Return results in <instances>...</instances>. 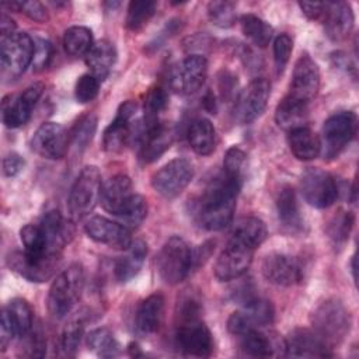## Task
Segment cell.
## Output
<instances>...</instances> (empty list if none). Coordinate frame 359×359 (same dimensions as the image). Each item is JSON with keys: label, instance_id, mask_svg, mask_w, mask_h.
<instances>
[{"label": "cell", "instance_id": "37", "mask_svg": "<svg viewBox=\"0 0 359 359\" xmlns=\"http://www.w3.org/2000/svg\"><path fill=\"white\" fill-rule=\"evenodd\" d=\"M4 309L13 323L17 337L24 338L34 327L31 306L24 299H13Z\"/></svg>", "mask_w": 359, "mask_h": 359}, {"label": "cell", "instance_id": "33", "mask_svg": "<svg viewBox=\"0 0 359 359\" xmlns=\"http://www.w3.org/2000/svg\"><path fill=\"white\" fill-rule=\"evenodd\" d=\"M229 238L240 241L255 250L266 238V226L261 219L255 216L241 217L233 226Z\"/></svg>", "mask_w": 359, "mask_h": 359}, {"label": "cell", "instance_id": "21", "mask_svg": "<svg viewBox=\"0 0 359 359\" xmlns=\"http://www.w3.org/2000/svg\"><path fill=\"white\" fill-rule=\"evenodd\" d=\"M84 231L95 243L115 250H126L132 243L130 230L128 227L104 216L90 217L84 224Z\"/></svg>", "mask_w": 359, "mask_h": 359}, {"label": "cell", "instance_id": "58", "mask_svg": "<svg viewBox=\"0 0 359 359\" xmlns=\"http://www.w3.org/2000/svg\"><path fill=\"white\" fill-rule=\"evenodd\" d=\"M237 86V81L230 73H223V77L219 79V88L223 97H230Z\"/></svg>", "mask_w": 359, "mask_h": 359}, {"label": "cell", "instance_id": "24", "mask_svg": "<svg viewBox=\"0 0 359 359\" xmlns=\"http://www.w3.org/2000/svg\"><path fill=\"white\" fill-rule=\"evenodd\" d=\"M133 194L130 178L125 174H115L102 182L100 202L108 213L118 216Z\"/></svg>", "mask_w": 359, "mask_h": 359}, {"label": "cell", "instance_id": "22", "mask_svg": "<svg viewBox=\"0 0 359 359\" xmlns=\"http://www.w3.org/2000/svg\"><path fill=\"white\" fill-rule=\"evenodd\" d=\"M262 275L278 286H293L303 279L302 264L287 254H269L262 261Z\"/></svg>", "mask_w": 359, "mask_h": 359}, {"label": "cell", "instance_id": "3", "mask_svg": "<svg viewBox=\"0 0 359 359\" xmlns=\"http://www.w3.org/2000/svg\"><path fill=\"white\" fill-rule=\"evenodd\" d=\"M101 187V172L95 165H87L80 171L67 198V212L72 222H80L94 210L100 202Z\"/></svg>", "mask_w": 359, "mask_h": 359}, {"label": "cell", "instance_id": "14", "mask_svg": "<svg viewBox=\"0 0 359 359\" xmlns=\"http://www.w3.org/2000/svg\"><path fill=\"white\" fill-rule=\"evenodd\" d=\"M43 93V84L35 83L27 87L21 94L7 95L1 102V119L7 128H20L25 125Z\"/></svg>", "mask_w": 359, "mask_h": 359}, {"label": "cell", "instance_id": "42", "mask_svg": "<svg viewBox=\"0 0 359 359\" xmlns=\"http://www.w3.org/2000/svg\"><path fill=\"white\" fill-rule=\"evenodd\" d=\"M154 11H156L154 1H149V0L130 1L126 13V27L130 31L142 29L149 22V20L154 15Z\"/></svg>", "mask_w": 359, "mask_h": 359}, {"label": "cell", "instance_id": "15", "mask_svg": "<svg viewBox=\"0 0 359 359\" xmlns=\"http://www.w3.org/2000/svg\"><path fill=\"white\" fill-rule=\"evenodd\" d=\"M271 95V84L264 77H257L240 93L234 107V116L240 123L255 121L266 108Z\"/></svg>", "mask_w": 359, "mask_h": 359}, {"label": "cell", "instance_id": "2", "mask_svg": "<svg viewBox=\"0 0 359 359\" xmlns=\"http://www.w3.org/2000/svg\"><path fill=\"white\" fill-rule=\"evenodd\" d=\"M84 289V269L80 264H72L52 282L48 292V310L52 317L63 318L79 302Z\"/></svg>", "mask_w": 359, "mask_h": 359}, {"label": "cell", "instance_id": "7", "mask_svg": "<svg viewBox=\"0 0 359 359\" xmlns=\"http://www.w3.org/2000/svg\"><path fill=\"white\" fill-rule=\"evenodd\" d=\"M35 43L25 32H14L1 38V69L3 74L10 77L21 76L29 65H32Z\"/></svg>", "mask_w": 359, "mask_h": 359}, {"label": "cell", "instance_id": "45", "mask_svg": "<svg viewBox=\"0 0 359 359\" xmlns=\"http://www.w3.org/2000/svg\"><path fill=\"white\" fill-rule=\"evenodd\" d=\"M353 222H355V217L351 212L339 210L328 223V227H327L328 237L335 244H344L351 234Z\"/></svg>", "mask_w": 359, "mask_h": 359}, {"label": "cell", "instance_id": "20", "mask_svg": "<svg viewBox=\"0 0 359 359\" xmlns=\"http://www.w3.org/2000/svg\"><path fill=\"white\" fill-rule=\"evenodd\" d=\"M331 346L313 330L294 328L283 341L286 356L292 358H327L332 356Z\"/></svg>", "mask_w": 359, "mask_h": 359}, {"label": "cell", "instance_id": "23", "mask_svg": "<svg viewBox=\"0 0 359 359\" xmlns=\"http://www.w3.org/2000/svg\"><path fill=\"white\" fill-rule=\"evenodd\" d=\"M139 140V157L143 163L149 164L160 158V156L170 149L172 142V135L170 129L161 123L144 125L143 129L137 133Z\"/></svg>", "mask_w": 359, "mask_h": 359}, {"label": "cell", "instance_id": "25", "mask_svg": "<svg viewBox=\"0 0 359 359\" xmlns=\"http://www.w3.org/2000/svg\"><path fill=\"white\" fill-rule=\"evenodd\" d=\"M321 21L332 41H342L353 28V13L348 3H325Z\"/></svg>", "mask_w": 359, "mask_h": 359}, {"label": "cell", "instance_id": "11", "mask_svg": "<svg viewBox=\"0 0 359 359\" xmlns=\"http://www.w3.org/2000/svg\"><path fill=\"white\" fill-rule=\"evenodd\" d=\"M273 314L275 311L271 302L254 297L247 302L241 310L231 313L227 320V328L230 334L241 337L248 331L269 325L273 321Z\"/></svg>", "mask_w": 359, "mask_h": 359}, {"label": "cell", "instance_id": "41", "mask_svg": "<svg viewBox=\"0 0 359 359\" xmlns=\"http://www.w3.org/2000/svg\"><path fill=\"white\" fill-rule=\"evenodd\" d=\"M168 104V95L165 90L160 86L151 87L144 98V105H143V112H144V125H153L160 122L158 115L165 109Z\"/></svg>", "mask_w": 359, "mask_h": 359}, {"label": "cell", "instance_id": "31", "mask_svg": "<svg viewBox=\"0 0 359 359\" xmlns=\"http://www.w3.org/2000/svg\"><path fill=\"white\" fill-rule=\"evenodd\" d=\"M116 62V49L112 42L101 39L94 42L88 53L86 55V63L91 70V74L102 81L111 72Z\"/></svg>", "mask_w": 359, "mask_h": 359}, {"label": "cell", "instance_id": "48", "mask_svg": "<svg viewBox=\"0 0 359 359\" xmlns=\"http://www.w3.org/2000/svg\"><path fill=\"white\" fill-rule=\"evenodd\" d=\"M244 168H245V153L236 146L230 147L226 151L223 158V172L227 177L243 182Z\"/></svg>", "mask_w": 359, "mask_h": 359}, {"label": "cell", "instance_id": "4", "mask_svg": "<svg viewBox=\"0 0 359 359\" xmlns=\"http://www.w3.org/2000/svg\"><path fill=\"white\" fill-rule=\"evenodd\" d=\"M311 325L313 331L332 348L349 332L351 316L341 300L327 299L314 309Z\"/></svg>", "mask_w": 359, "mask_h": 359}, {"label": "cell", "instance_id": "17", "mask_svg": "<svg viewBox=\"0 0 359 359\" xmlns=\"http://www.w3.org/2000/svg\"><path fill=\"white\" fill-rule=\"evenodd\" d=\"M137 109L136 102L128 100L116 111L114 121L105 128L102 135V147L109 153H119L129 144L133 137L130 121Z\"/></svg>", "mask_w": 359, "mask_h": 359}, {"label": "cell", "instance_id": "56", "mask_svg": "<svg viewBox=\"0 0 359 359\" xmlns=\"http://www.w3.org/2000/svg\"><path fill=\"white\" fill-rule=\"evenodd\" d=\"M17 337L15 330L13 327V323L6 311V309L1 310V323H0V349L4 352L7 346L11 344L13 338Z\"/></svg>", "mask_w": 359, "mask_h": 359}, {"label": "cell", "instance_id": "32", "mask_svg": "<svg viewBox=\"0 0 359 359\" xmlns=\"http://www.w3.org/2000/svg\"><path fill=\"white\" fill-rule=\"evenodd\" d=\"M309 104L286 95L275 109V121L279 128L286 129L287 132L296 128L306 126L309 116Z\"/></svg>", "mask_w": 359, "mask_h": 359}, {"label": "cell", "instance_id": "39", "mask_svg": "<svg viewBox=\"0 0 359 359\" xmlns=\"http://www.w3.org/2000/svg\"><path fill=\"white\" fill-rule=\"evenodd\" d=\"M87 346L101 358H114L119 355V344L108 328H95L87 335Z\"/></svg>", "mask_w": 359, "mask_h": 359}, {"label": "cell", "instance_id": "28", "mask_svg": "<svg viewBox=\"0 0 359 359\" xmlns=\"http://www.w3.org/2000/svg\"><path fill=\"white\" fill-rule=\"evenodd\" d=\"M275 205L280 224L290 233L300 231L303 227V217L293 188L287 185L282 187L276 195Z\"/></svg>", "mask_w": 359, "mask_h": 359}, {"label": "cell", "instance_id": "36", "mask_svg": "<svg viewBox=\"0 0 359 359\" xmlns=\"http://www.w3.org/2000/svg\"><path fill=\"white\" fill-rule=\"evenodd\" d=\"M241 31L255 46L265 48L272 39V27L255 14H244L240 18Z\"/></svg>", "mask_w": 359, "mask_h": 359}, {"label": "cell", "instance_id": "40", "mask_svg": "<svg viewBox=\"0 0 359 359\" xmlns=\"http://www.w3.org/2000/svg\"><path fill=\"white\" fill-rule=\"evenodd\" d=\"M20 237L24 245V251L32 257H49V255H60L52 254L48 248L45 236L39 224H25L20 230Z\"/></svg>", "mask_w": 359, "mask_h": 359}, {"label": "cell", "instance_id": "57", "mask_svg": "<svg viewBox=\"0 0 359 359\" xmlns=\"http://www.w3.org/2000/svg\"><path fill=\"white\" fill-rule=\"evenodd\" d=\"M299 7L307 18L314 21H321L325 11V3H299Z\"/></svg>", "mask_w": 359, "mask_h": 359}, {"label": "cell", "instance_id": "54", "mask_svg": "<svg viewBox=\"0 0 359 359\" xmlns=\"http://www.w3.org/2000/svg\"><path fill=\"white\" fill-rule=\"evenodd\" d=\"M21 339H24L25 341V353L28 355V356H43L45 355V349H46V342H45V339H43V335L39 332V331H36V330H34V327H32V330L24 337V338H21Z\"/></svg>", "mask_w": 359, "mask_h": 359}, {"label": "cell", "instance_id": "43", "mask_svg": "<svg viewBox=\"0 0 359 359\" xmlns=\"http://www.w3.org/2000/svg\"><path fill=\"white\" fill-rule=\"evenodd\" d=\"M147 216V202L142 195L133 194L121 213L116 216L125 227H137Z\"/></svg>", "mask_w": 359, "mask_h": 359}, {"label": "cell", "instance_id": "8", "mask_svg": "<svg viewBox=\"0 0 359 359\" xmlns=\"http://www.w3.org/2000/svg\"><path fill=\"white\" fill-rule=\"evenodd\" d=\"M194 174L195 170L189 160L174 158L154 172L151 177V187L163 198L172 199L189 185Z\"/></svg>", "mask_w": 359, "mask_h": 359}, {"label": "cell", "instance_id": "38", "mask_svg": "<svg viewBox=\"0 0 359 359\" xmlns=\"http://www.w3.org/2000/svg\"><path fill=\"white\" fill-rule=\"evenodd\" d=\"M240 348L244 355L251 358H269L275 353V346L271 338L261 332L259 330L248 331L247 334L238 337Z\"/></svg>", "mask_w": 359, "mask_h": 359}, {"label": "cell", "instance_id": "19", "mask_svg": "<svg viewBox=\"0 0 359 359\" xmlns=\"http://www.w3.org/2000/svg\"><path fill=\"white\" fill-rule=\"evenodd\" d=\"M318 88H320L318 66L309 55L304 53L294 63L287 95L309 104L317 95Z\"/></svg>", "mask_w": 359, "mask_h": 359}, {"label": "cell", "instance_id": "53", "mask_svg": "<svg viewBox=\"0 0 359 359\" xmlns=\"http://www.w3.org/2000/svg\"><path fill=\"white\" fill-rule=\"evenodd\" d=\"M34 43H35V50H34L32 66L35 70H42L48 66L52 57V45L49 41L42 38H35Z\"/></svg>", "mask_w": 359, "mask_h": 359}, {"label": "cell", "instance_id": "59", "mask_svg": "<svg viewBox=\"0 0 359 359\" xmlns=\"http://www.w3.org/2000/svg\"><path fill=\"white\" fill-rule=\"evenodd\" d=\"M0 31H1V38L13 35L15 32L14 21L6 14H1V17H0Z\"/></svg>", "mask_w": 359, "mask_h": 359}, {"label": "cell", "instance_id": "5", "mask_svg": "<svg viewBox=\"0 0 359 359\" xmlns=\"http://www.w3.org/2000/svg\"><path fill=\"white\" fill-rule=\"evenodd\" d=\"M156 266L160 278L168 285L182 282L192 271V250L178 236L170 237L161 247Z\"/></svg>", "mask_w": 359, "mask_h": 359}, {"label": "cell", "instance_id": "27", "mask_svg": "<svg viewBox=\"0 0 359 359\" xmlns=\"http://www.w3.org/2000/svg\"><path fill=\"white\" fill-rule=\"evenodd\" d=\"M38 224L42 229L49 251L52 254H60L73 234L70 224H67L65 217L57 210L46 212Z\"/></svg>", "mask_w": 359, "mask_h": 359}, {"label": "cell", "instance_id": "1", "mask_svg": "<svg viewBox=\"0 0 359 359\" xmlns=\"http://www.w3.org/2000/svg\"><path fill=\"white\" fill-rule=\"evenodd\" d=\"M240 188L241 182L227 177L223 171L216 175L199 199L196 209L199 224L213 231L227 227L234 216Z\"/></svg>", "mask_w": 359, "mask_h": 359}, {"label": "cell", "instance_id": "52", "mask_svg": "<svg viewBox=\"0 0 359 359\" xmlns=\"http://www.w3.org/2000/svg\"><path fill=\"white\" fill-rule=\"evenodd\" d=\"M4 6H8L10 8H15L17 11L24 13L27 17H29L34 21L38 22H43L48 20V13L46 8L43 7L42 3L39 1H13V3H7Z\"/></svg>", "mask_w": 359, "mask_h": 359}, {"label": "cell", "instance_id": "50", "mask_svg": "<svg viewBox=\"0 0 359 359\" xmlns=\"http://www.w3.org/2000/svg\"><path fill=\"white\" fill-rule=\"evenodd\" d=\"M293 49V42L292 38L287 34H280L275 38L273 41V60H275V67L276 73L282 74L289 59L290 53Z\"/></svg>", "mask_w": 359, "mask_h": 359}, {"label": "cell", "instance_id": "44", "mask_svg": "<svg viewBox=\"0 0 359 359\" xmlns=\"http://www.w3.org/2000/svg\"><path fill=\"white\" fill-rule=\"evenodd\" d=\"M208 17L219 28H230L236 22V4L233 1L215 0L208 4Z\"/></svg>", "mask_w": 359, "mask_h": 359}, {"label": "cell", "instance_id": "6", "mask_svg": "<svg viewBox=\"0 0 359 359\" xmlns=\"http://www.w3.org/2000/svg\"><path fill=\"white\" fill-rule=\"evenodd\" d=\"M356 115L351 111H341L331 115L323 126L321 153L327 160L335 158L348 146L356 133Z\"/></svg>", "mask_w": 359, "mask_h": 359}, {"label": "cell", "instance_id": "18", "mask_svg": "<svg viewBox=\"0 0 359 359\" xmlns=\"http://www.w3.org/2000/svg\"><path fill=\"white\" fill-rule=\"evenodd\" d=\"M69 140L70 135L60 123L46 122L35 130L31 139V147L43 158L57 160L66 154Z\"/></svg>", "mask_w": 359, "mask_h": 359}, {"label": "cell", "instance_id": "60", "mask_svg": "<svg viewBox=\"0 0 359 359\" xmlns=\"http://www.w3.org/2000/svg\"><path fill=\"white\" fill-rule=\"evenodd\" d=\"M203 107L205 109H208L210 114H215L216 111V102H215V97L212 93H208L205 97H203Z\"/></svg>", "mask_w": 359, "mask_h": 359}, {"label": "cell", "instance_id": "12", "mask_svg": "<svg viewBox=\"0 0 359 359\" xmlns=\"http://www.w3.org/2000/svg\"><path fill=\"white\" fill-rule=\"evenodd\" d=\"M254 250L240 241L229 238L226 247L215 262V276L222 282H229L243 276L251 265Z\"/></svg>", "mask_w": 359, "mask_h": 359}, {"label": "cell", "instance_id": "10", "mask_svg": "<svg viewBox=\"0 0 359 359\" xmlns=\"http://www.w3.org/2000/svg\"><path fill=\"white\" fill-rule=\"evenodd\" d=\"M175 345L188 356L208 358L213 351L212 332L201 318L178 321L175 330Z\"/></svg>", "mask_w": 359, "mask_h": 359}, {"label": "cell", "instance_id": "35", "mask_svg": "<svg viewBox=\"0 0 359 359\" xmlns=\"http://www.w3.org/2000/svg\"><path fill=\"white\" fill-rule=\"evenodd\" d=\"M93 45V32L87 27L73 25L63 34V48L70 56H86Z\"/></svg>", "mask_w": 359, "mask_h": 359}, {"label": "cell", "instance_id": "16", "mask_svg": "<svg viewBox=\"0 0 359 359\" xmlns=\"http://www.w3.org/2000/svg\"><path fill=\"white\" fill-rule=\"evenodd\" d=\"M60 255L32 257L25 251H14L7 257V265L11 271L29 282H45L55 273Z\"/></svg>", "mask_w": 359, "mask_h": 359}, {"label": "cell", "instance_id": "30", "mask_svg": "<svg viewBox=\"0 0 359 359\" xmlns=\"http://www.w3.org/2000/svg\"><path fill=\"white\" fill-rule=\"evenodd\" d=\"M125 251L126 252L116 259L114 268L116 280L122 283L130 280L139 273L147 255V245L142 240H135Z\"/></svg>", "mask_w": 359, "mask_h": 359}, {"label": "cell", "instance_id": "55", "mask_svg": "<svg viewBox=\"0 0 359 359\" xmlns=\"http://www.w3.org/2000/svg\"><path fill=\"white\" fill-rule=\"evenodd\" d=\"M25 167V160L18 153H8L3 158V174L8 178H13L18 175Z\"/></svg>", "mask_w": 359, "mask_h": 359}, {"label": "cell", "instance_id": "13", "mask_svg": "<svg viewBox=\"0 0 359 359\" xmlns=\"http://www.w3.org/2000/svg\"><path fill=\"white\" fill-rule=\"evenodd\" d=\"M208 76V60L202 55H189L177 63L171 72V88L181 94L189 95L196 93Z\"/></svg>", "mask_w": 359, "mask_h": 359}, {"label": "cell", "instance_id": "47", "mask_svg": "<svg viewBox=\"0 0 359 359\" xmlns=\"http://www.w3.org/2000/svg\"><path fill=\"white\" fill-rule=\"evenodd\" d=\"M95 128H97L95 115L90 114V115L80 118L79 122L72 129V132L69 133L73 146H76L77 149H84L91 142V139L95 133Z\"/></svg>", "mask_w": 359, "mask_h": 359}, {"label": "cell", "instance_id": "29", "mask_svg": "<svg viewBox=\"0 0 359 359\" xmlns=\"http://www.w3.org/2000/svg\"><path fill=\"white\" fill-rule=\"evenodd\" d=\"M287 143L292 154L300 161H310L321 153L320 137L307 126L289 130Z\"/></svg>", "mask_w": 359, "mask_h": 359}, {"label": "cell", "instance_id": "9", "mask_svg": "<svg viewBox=\"0 0 359 359\" xmlns=\"http://www.w3.org/2000/svg\"><path fill=\"white\" fill-rule=\"evenodd\" d=\"M300 192L304 201L317 208L325 209L338 199V185L335 180L321 168H309L302 174Z\"/></svg>", "mask_w": 359, "mask_h": 359}, {"label": "cell", "instance_id": "51", "mask_svg": "<svg viewBox=\"0 0 359 359\" xmlns=\"http://www.w3.org/2000/svg\"><path fill=\"white\" fill-rule=\"evenodd\" d=\"M202 304L195 293H184L177 304V320L185 321L191 318H201Z\"/></svg>", "mask_w": 359, "mask_h": 359}, {"label": "cell", "instance_id": "26", "mask_svg": "<svg viewBox=\"0 0 359 359\" xmlns=\"http://www.w3.org/2000/svg\"><path fill=\"white\" fill-rule=\"evenodd\" d=\"M164 314V297L161 293H153L147 296L137 307L135 314L136 331L140 335L154 334L163 321Z\"/></svg>", "mask_w": 359, "mask_h": 359}, {"label": "cell", "instance_id": "46", "mask_svg": "<svg viewBox=\"0 0 359 359\" xmlns=\"http://www.w3.org/2000/svg\"><path fill=\"white\" fill-rule=\"evenodd\" d=\"M83 330H84V325L80 320H73L63 328L60 342H59V349L63 356H74L76 355L77 348L81 342Z\"/></svg>", "mask_w": 359, "mask_h": 359}, {"label": "cell", "instance_id": "61", "mask_svg": "<svg viewBox=\"0 0 359 359\" xmlns=\"http://www.w3.org/2000/svg\"><path fill=\"white\" fill-rule=\"evenodd\" d=\"M128 351H129V355H130V356H142V355H143V353L140 352V349H139V345H137L136 342L129 344Z\"/></svg>", "mask_w": 359, "mask_h": 359}, {"label": "cell", "instance_id": "34", "mask_svg": "<svg viewBox=\"0 0 359 359\" xmlns=\"http://www.w3.org/2000/svg\"><path fill=\"white\" fill-rule=\"evenodd\" d=\"M188 142L196 154H210L216 144V130L213 123L206 118L195 119L188 129Z\"/></svg>", "mask_w": 359, "mask_h": 359}, {"label": "cell", "instance_id": "49", "mask_svg": "<svg viewBox=\"0 0 359 359\" xmlns=\"http://www.w3.org/2000/svg\"><path fill=\"white\" fill-rule=\"evenodd\" d=\"M100 83L101 81L91 73H86V74L80 76L74 86V97H76L77 102L87 104L90 101H93L98 95Z\"/></svg>", "mask_w": 359, "mask_h": 359}]
</instances>
